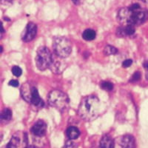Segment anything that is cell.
Segmentation results:
<instances>
[{
	"label": "cell",
	"instance_id": "obj_1",
	"mask_svg": "<svg viewBox=\"0 0 148 148\" xmlns=\"http://www.w3.org/2000/svg\"><path fill=\"white\" fill-rule=\"evenodd\" d=\"M148 12L138 4H133L129 7L122 8L118 12V20L124 25H140L147 20Z\"/></svg>",
	"mask_w": 148,
	"mask_h": 148
},
{
	"label": "cell",
	"instance_id": "obj_2",
	"mask_svg": "<svg viewBox=\"0 0 148 148\" xmlns=\"http://www.w3.org/2000/svg\"><path fill=\"white\" fill-rule=\"evenodd\" d=\"M102 110L101 101L97 96L90 95L84 97L79 104L78 113L82 119L90 121L100 116Z\"/></svg>",
	"mask_w": 148,
	"mask_h": 148
},
{
	"label": "cell",
	"instance_id": "obj_3",
	"mask_svg": "<svg viewBox=\"0 0 148 148\" xmlns=\"http://www.w3.org/2000/svg\"><path fill=\"white\" fill-rule=\"evenodd\" d=\"M47 101L51 107L59 111L66 110L70 104L67 95L60 90H53L51 91L48 94Z\"/></svg>",
	"mask_w": 148,
	"mask_h": 148
},
{
	"label": "cell",
	"instance_id": "obj_4",
	"mask_svg": "<svg viewBox=\"0 0 148 148\" xmlns=\"http://www.w3.org/2000/svg\"><path fill=\"white\" fill-rule=\"evenodd\" d=\"M53 48L56 55L67 58L72 52V43L64 36L55 37L53 42Z\"/></svg>",
	"mask_w": 148,
	"mask_h": 148
},
{
	"label": "cell",
	"instance_id": "obj_5",
	"mask_svg": "<svg viewBox=\"0 0 148 148\" xmlns=\"http://www.w3.org/2000/svg\"><path fill=\"white\" fill-rule=\"evenodd\" d=\"M53 59V54L47 47H40L37 50L35 59L36 65L39 71H45L50 68Z\"/></svg>",
	"mask_w": 148,
	"mask_h": 148
},
{
	"label": "cell",
	"instance_id": "obj_6",
	"mask_svg": "<svg viewBox=\"0 0 148 148\" xmlns=\"http://www.w3.org/2000/svg\"><path fill=\"white\" fill-rule=\"evenodd\" d=\"M37 26L34 22H29L22 34V39L25 42L32 41L36 36Z\"/></svg>",
	"mask_w": 148,
	"mask_h": 148
},
{
	"label": "cell",
	"instance_id": "obj_7",
	"mask_svg": "<svg viewBox=\"0 0 148 148\" xmlns=\"http://www.w3.org/2000/svg\"><path fill=\"white\" fill-rule=\"evenodd\" d=\"M46 131H47V125L42 120H39L38 121H36L31 128V133L35 136H44L46 133Z\"/></svg>",
	"mask_w": 148,
	"mask_h": 148
},
{
	"label": "cell",
	"instance_id": "obj_8",
	"mask_svg": "<svg viewBox=\"0 0 148 148\" xmlns=\"http://www.w3.org/2000/svg\"><path fill=\"white\" fill-rule=\"evenodd\" d=\"M34 88V86L28 82L24 84L21 88V96L25 101L28 103H30V101H31Z\"/></svg>",
	"mask_w": 148,
	"mask_h": 148
},
{
	"label": "cell",
	"instance_id": "obj_9",
	"mask_svg": "<svg viewBox=\"0 0 148 148\" xmlns=\"http://www.w3.org/2000/svg\"><path fill=\"white\" fill-rule=\"evenodd\" d=\"M135 34V26L132 25L121 26L116 30V35L119 37L130 36Z\"/></svg>",
	"mask_w": 148,
	"mask_h": 148
},
{
	"label": "cell",
	"instance_id": "obj_10",
	"mask_svg": "<svg viewBox=\"0 0 148 148\" xmlns=\"http://www.w3.org/2000/svg\"><path fill=\"white\" fill-rule=\"evenodd\" d=\"M66 68V64L62 60H59V59H56L53 57V59L52 64H51L50 69L51 70L53 73L56 74L62 73L64 71V70Z\"/></svg>",
	"mask_w": 148,
	"mask_h": 148
},
{
	"label": "cell",
	"instance_id": "obj_11",
	"mask_svg": "<svg viewBox=\"0 0 148 148\" xmlns=\"http://www.w3.org/2000/svg\"><path fill=\"white\" fill-rule=\"evenodd\" d=\"M119 145L122 147H134L136 146V141L134 137L131 135H125L120 138Z\"/></svg>",
	"mask_w": 148,
	"mask_h": 148
},
{
	"label": "cell",
	"instance_id": "obj_12",
	"mask_svg": "<svg viewBox=\"0 0 148 148\" xmlns=\"http://www.w3.org/2000/svg\"><path fill=\"white\" fill-rule=\"evenodd\" d=\"M30 104H32L34 106H35L36 108H43L44 107V101L39 96V92L37 90V88L34 86V89H33V94H32V98H31V101H30Z\"/></svg>",
	"mask_w": 148,
	"mask_h": 148
},
{
	"label": "cell",
	"instance_id": "obj_13",
	"mask_svg": "<svg viewBox=\"0 0 148 148\" xmlns=\"http://www.w3.org/2000/svg\"><path fill=\"white\" fill-rule=\"evenodd\" d=\"M100 147L104 148H112L114 147V140L108 135H104L100 140Z\"/></svg>",
	"mask_w": 148,
	"mask_h": 148
},
{
	"label": "cell",
	"instance_id": "obj_14",
	"mask_svg": "<svg viewBox=\"0 0 148 148\" xmlns=\"http://www.w3.org/2000/svg\"><path fill=\"white\" fill-rule=\"evenodd\" d=\"M66 135L70 139H76L80 136V131L76 127L71 126L66 130Z\"/></svg>",
	"mask_w": 148,
	"mask_h": 148
},
{
	"label": "cell",
	"instance_id": "obj_15",
	"mask_svg": "<svg viewBox=\"0 0 148 148\" xmlns=\"http://www.w3.org/2000/svg\"><path fill=\"white\" fill-rule=\"evenodd\" d=\"M96 36V31L92 29H86L82 34V38L86 41H92Z\"/></svg>",
	"mask_w": 148,
	"mask_h": 148
},
{
	"label": "cell",
	"instance_id": "obj_16",
	"mask_svg": "<svg viewBox=\"0 0 148 148\" xmlns=\"http://www.w3.org/2000/svg\"><path fill=\"white\" fill-rule=\"evenodd\" d=\"M1 121L2 122H8L12 119V112L9 108H5L1 113Z\"/></svg>",
	"mask_w": 148,
	"mask_h": 148
},
{
	"label": "cell",
	"instance_id": "obj_17",
	"mask_svg": "<svg viewBox=\"0 0 148 148\" xmlns=\"http://www.w3.org/2000/svg\"><path fill=\"white\" fill-rule=\"evenodd\" d=\"M20 141V138H19L18 136H14L10 139L8 145H7V147H17L19 146Z\"/></svg>",
	"mask_w": 148,
	"mask_h": 148
},
{
	"label": "cell",
	"instance_id": "obj_18",
	"mask_svg": "<svg viewBox=\"0 0 148 148\" xmlns=\"http://www.w3.org/2000/svg\"><path fill=\"white\" fill-rule=\"evenodd\" d=\"M118 53V50L113 46L108 45L104 47V53L107 56L110 55H115Z\"/></svg>",
	"mask_w": 148,
	"mask_h": 148
},
{
	"label": "cell",
	"instance_id": "obj_19",
	"mask_svg": "<svg viewBox=\"0 0 148 148\" xmlns=\"http://www.w3.org/2000/svg\"><path fill=\"white\" fill-rule=\"evenodd\" d=\"M101 88L104 90L110 91L113 89V84L110 82H102L100 84Z\"/></svg>",
	"mask_w": 148,
	"mask_h": 148
},
{
	"label": "cell",
	"instance_id": "obj_20",
	"mask_svg": "<svg viewBox=\"0 0 148 148\" xmlns=\"http://www.w3.org/2000/svg\"><path fill=\"white\" fill-rule=\"evenodd\" d=\"M12 73H13L14 76L18 77V76H20L22 75V71L20 67H18V66H14L12 67Z\"/></svg>",
	"mask_w": 148,
	"mask_h": 148
},
{
	"label": "cell",
	"instance_id": "obj_21",
	"mask_svg": "<svg viewBox=\"0 0 148 148\" xmlns=\"http://www.w3.org/2000/svg\"><path fill=\"white\" fill-rule=\"evenodd\" d=\"M140 78H141V73H140L139 71H136V72H135L133 73L130 82H138Z\"/></svg>",
	"mask_w": 148,
	"mask_h": 148
},
{
	"label": "cell",
	"instance_id": "obj_22",
	"mask_svg": "<svg viewBox=\"0 0 148 148\" xmlns=\"http://www.w3.org/2000/svg\"><path fill=\"white\" fill-rule=\"evenodd\" d=\"M132 64H133V60L132 59H126V60L123 62L122 66L124 67H129Z\"/></svg>",
	"mask_w": 148,
	"mask_h": 148
},
{
	"label": "cell",
	"instance_id": "obj_23",
	"mask_svg": "<svg viewBox=\"0 0 148 148\" xmlns=\"http://www.w3.org/2000/svg\"><path fill=\"white\" fill-rule=\"evenodd\" d=\"M74 143H75V142H73V141H72V139H70L69 141H67V142H66L64 146H65L66 147H77V145H74Z\"/></svg>",
	"mask_w": 148,
	"mask_h": 148
},
{
	"label": "cell",
	"instance_id": "obj_24",
	"mask_svg": "<svg viewBox=\"0 0 148 148\" xmlns=\"http://www.w3.org/2000/svg\"><path fill=\"white\" fill-rule=\"evenodd\" d=\"M9 85L12 86V87H14V88H16L19 85V83L17 80H15V79H12L11 81L9 82Z\"/></svg>",
	"mask_w": 148,
	"mask_h": 148
},
{
	"label": "cell",
	"instance_id": "obj_25",
	"mask_svg": "<svg viewBox=\"0 0 148 148\" xmlns=\"http://www.w3.org/2000/svg\"><path fill=\"white\" fill-rule=\"evenodd\" d=\"M14 0H1V4L4 5H9L13 4Z\"/></svg>",
	"mask_w": 148,
	"mask_h": 148
},
{
	"label": "cell",
	"instance_id": "obj_26",
	"mask_svg": "<svg viewBox=\"0 0 148 148\" xmlns=\"http://www.w3.org/2000/svg\"><path fill=\"white\" fill-rule=\"evenodd\" d=\"M144 67H145V70H146V79L148 80V63H145L144 64Z\"/></svg>",
	"mask_w": 148,
	"mask_h": 148
},
{
	"label": "cell",
	"instance_id": "obj_27",
	"mask_svg": "<svg viewBox=\"0 0 148 148\" xmlns=\"http://www.w3.org/2000/svg\"><path fill=\"white\" fill-rule=\"evenodd\" d=\"M72 2H73L75 5H79L80 3V0H72Z\"/></svg>",
	"mask_w": 148,
	"mask_h": 148
},
{
	"label": "cell",
	"instance_id": "obj_28",
	"mask_svg": "<svg viewBox=\"0 0 148 148\" xmlns=\"http://www.w3.org/2000/svg\"><path fill=\"white\" fill-rule=\"evenodd\" d=\"M140 1L145 2V3H148V0H140Z\"/></svg>",
	"mask_w": 148,
	"mask_h": 148
}]
</instances>
